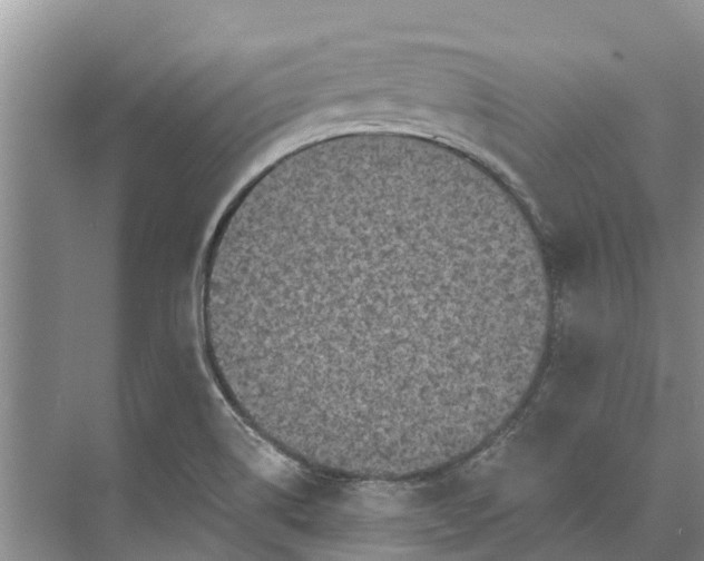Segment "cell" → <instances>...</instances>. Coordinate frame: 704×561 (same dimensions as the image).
I'll list each match as a JSON object with an SVG mask.
<instances>
[{
    "mask_svg": "<svg viewBox=\"0 0 704 561\" xmlns=\"http://www.w3.org/2000/svg\"><path fill=\"white\" fill-rule=\"evenodd\" d=\"M198 289L208 364L253 430L312 469L402 480L503 410L550 275L515 197L472 160L359 132L256 175Z\"/></svg>",
    "mask_w": 704,
    "mask_h": 561,
    "instance_id": "obj_1",
    "label": "cell"
}]
</instances>
